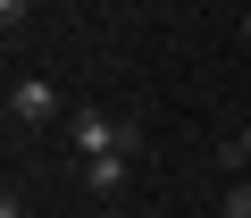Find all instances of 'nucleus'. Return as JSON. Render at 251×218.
I'll list each match as a JSON object with an SVG mask.
<instances>
[{"label":"nucleus","mask_w":251,"mask_h":218,"mask_svg":"<svg viewBox=\"0 0 251 218\" xmlns=\"http://www.w3.org/2000/svg\"><path fill=\"white\" fill-rule=\"evenodd\" d=\"M25 17H34V0H0V26H9V34H17Z\"/></svg>","instance_id":"5"},{"label":"nucleus","mask_w":251,"mask_h":218,"mask_svg":"<svg viewBox=\"0 0 251 218\" xmlns=\"http://www.w3.org/2000/svg\"><path fill=\"white\" fill-rule=\"evenodd\" d=\"M126 176H134V151H100V160H84V185H92V193H117Z\"/></svg>","instance_id":"3"},{"label":"nucleus","mask_w":251,"mask_h":218,"mask_svg":"<svg viewBox=\"0 0 251 218\" xmlns=\"http://www.w3.org/2000/svg\"><path fill=\"white\" fill-rule=\"evenodd\" d=\"M75 151L100 160V151H143V126L109 118V109H75Z\"/></svg>","instance_id":"1"},{"label":"nucleus","mask_w":251,"mask_h":218,"mask_svg":"<svg viewBox=\"0 0 251 218\" xmlns=\"http://www.w3.org/2000/svg\"><path fill=\"white\" fill-rule=\"evenodd\" d=\"M9 109H17V126H42V118H59V84L50 76H17L9 84Z\"/></svg>","instance_id":"2"},{"label":"nucleus","mask_w":251,"mask_h":218,"mask_svg":"<svg viewBox=\"0 0 251 218\" xmlns=\"http://www.w3.org/2000/svg\"><path fill=\"white\" fill-rule=\"evenodd\" d=\"M226 218H251V185H234V201H226Z\"/></svg>","instance_id":"6"},{"label":"nucleus","mask_w":251,"mask_h":218,"mask_svg":"<svg viewBox=\"0 0 251 218\" xmlns=\"http://www.w3.org/2000/svg\"><path fill=\"white\" fill-rule=\"evenodd\" d=\"M218 168H251V126H243V135H234V143L218 151Z\"/></svg>","instance_id":"4"},{"label":"nucleus","mask_w":251,"mask_h":218,"mask_svg":"<svg viewBox=\"0 0 251 218\" xmlns=\"http://www.w3.org/2000/svg\"><path fill=\"white\" fill-rule=\"evenodd\" d=\"M243 42H251V9H243Z\"/></svg>","instance_id":"7"}]
</instances>
